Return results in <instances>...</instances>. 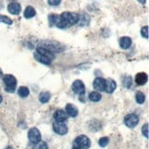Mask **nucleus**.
Instances as JSON below:
<instances>
[{
  "mask_svg": "<svg viewBox=\"0 0 149 149\" xmlns=\"http://www.w3.org/2000/svg\"><path fill=\"white\" fill-rule=\"evenodd\" d=\"M79 21V15L74 12H69V11H65L63 12L59 16V21L56 24V27L60 29H65L69 26H73L77 24Z\"/></svg>",
  "mask_w": 149,
  "mask_h": 149,
  "instance_id": "1",
  "label": "nucleus"
},
{
  "mask_svg": "<svg viewBox=\"0 0 149 149\" xmlns=\"http://www.w3.org/2000/svg\"><path fill=\"white\" fill-rule=\"evenodd\" d=\"M39 46L45 50H48L51 53H54V54L61 53L62 51L65 50V47L63 46L61 43H59L58 42H54V41H43L39 43Z\"/></svg>",
  "mask_w": 149,
  "mask_h": 149,
  "instance_id": "2",
  "label": "nucleus"
},
{
  "mask_svg": "<svg viewBox=\"0 0 149 149\" xmlns=\"http://www.w3.org/2000/svg\"><path fill=\"white\" fill-rule=\"evenodd\" d=\"M3 82L5 84L6 90L8 92L13 93L17 87V79L12 74H5L3 77Z\"/></svg>",
  "mask_w": 149,
  "mask_h": 149,
  "instance_id": "3",
  "label": "nucleus"
},
{
  "mask_svg": "<svg viewBox=\"0 0 149 149\" xmlns=\"http://www.w3.org/2000/svg\"><path fill=\"white\" fill-rule=\"evenodd\" d=\"M74 147L79 149H88L90 147V140L87 135H79L74 141Z\"/></svg>",
  "mask_w": 149,
  "mask_h": 149,
  "instance_id": "4",
  "label": "nucleus"
},
{
  "mask_svg": "<svg viewBox=\"0 0 149 149\" xmlns=\"http://www.w3.org/2000/svg\"><path fill=\"white\" fill-rule=\"evenodd\" d=\"M124 123L129 128H134L139 123V117L134 113L127 114L124 117Z\"/></svg>",
  "mask_w": 149,
  "mask_h": 149,
  "instance_id": "5",
  "label": "nucleus"
},
{
  "mask_svg": "<svg viewBox=\"0 0 149 149\" xmlns=\"http://www.w3.org/2000/svg\"><path fill=\"white\" fill-rule=\"evenodd\" d=\"M28 136L32 144H38L42 140V134L37 128H31L28 133Z\"/></svg>",
  "mask_w": 149,
  "mask_h": 149,
  "instance_id": "6",
  "label": "nucleus"
},
{
  "mask_svg": "<svg viewBox=\"0 0 149 149\" xmlns=\"http://www.w3.org/2000/svg\"><path fill=\"white\" fill-rule=\"evenodd\" d=\"M72 89L74 93L77 94V95H80L81 97L84 96L85 91H86L85 85L81 80H76V81H74L72 85Z\"/></svg>",
  "mask_w": 149,
  "mask_h": 149,
  "instance_id": "7",
  "label": "nucleus"
},
{
  "mask_svg": "<svg viewBox=\"0 0 149 149\" xmlns=\"http://www.w3.org/2000/svg\"><path fill=\"white\" fill-rule=\"evenodd\" d=\"M53 129L56 134H58L60 135H65L67 134L68 128L67 126L64 123H57L55 122L53 124Z\"/></svg>",
  "mask_w": 149,
  "mask_h": 149,
  "instance_id": "8",
  "label": "nucleus"
},
{
  "mask_svg": "<svg viewBox=\"0 0 149 149\" xmlns=\"http://www.w3.org/2000/svg\"><path fill=\"white\" fill-rule=\"evenodd\" d=\"M106 86V79L102 77H97L93 82V87L98 91H104Z\"/></svg>",
  "mask_w": 149,
  "mask_h": 149,
  "instance_id": "9",
  "label": "nucleus"
},
{
  "mask_svg": "<svg viewBox=\"0 0 149 149\" xmlns=\"http://www.w3.org/2000/svg\"><path fill=\"white\" fill-rule=\"evenodd\" d=\"M67 114L65 111L63 110H57L54 113V119L55 120V122L57 123H64L67 120Z\"/></svg>",
  "mask_w": 149,
  "mask_h": 149,
  "instance_id": "10",
  "label": "nucleus"
},
{
  "mask_svg": "<svg viewBox=\"0 0 149 149\" xmlns=\"http://www.w3.org/2000/svg\"><path fill=\"white\" fill-rule=\"evenodd\" d=\"M8 12L12 15H19L21 11V6L19 3H16V2L10 3L8 6Z\"/></svg>",
  "mask_w": 149,
  "mask_h": 149,
  "instance_id": "11",
  "label": "nucleus"
},
{
  "mask_svg": "<svg viewBox=\"0 0 149 149\" xmlns=\"http://www.w3.org/2000/svg\"><path fill=\"white\" fill-rule=\"evenodd\" d=\"M117 84L114 81L113 79L109 78L108 80H106V86H105V91L109 94H111L114 92V90L116 89Z\"/></svg>",
  "mask_w": 149,
  "mask_h": 149,
  "instance_id": "12",
  "label": "nucleus"
},
{
  "mask_svg": "<svg viewBox=\"0 0 149 149\" xmlns=\"http://www.w3.org/2000/svg\"><path fill=\"white\" fill-rule=\"evenodd\" d=\"M65 112L68 116H70V117H77L78 115V110H77V108L74 106V104H67L66 107H65Z\"/></svg>",
  "mask_w": 149,
  "mask_h": 149,
  "instance_id": "13",
  "label": "nucleus"
},
{
  "mask_svg": "<svg viewBox=\"0 0 149 149\" xmlns=\"http://www.w3.org/2000/svg\"><path fill=\"white\" fill-rule=\"evenodd\" d=\"M34 57H35V59L38 62L42 63V64H44V65H51L52 61H53V60H51L50 58H48L47 56L40 54V53H38V52H35V53H34Z\"/></svg>",
  "mask_w": 149,
  "mask_h": 149,
  "instance_id": "14",
  "label": "nucleus"
},
{
  "mask_svg": "<svg viewBox=\"0 0 149 149\" xmlns=\"http://www.w3.org/2000/svg\"><path fill=\"white\" fill-rule=\"evenodd\" d=\"M147 80H148V77H147V74L144 72L138 73L135 77V83L139 86L145 85L147 82Z\"/></svg>",
  "mask_w": 149,
  "mask_h": 149,
  "instance_id": "15",
  "label": "nucleus"
},
{
  "mask_svg": "<svg viewBox=\"0 0 149 149\" xmlns=\"http://www.w3.org/2000/svg\"><path fill=\"white\" fill-rule=\"evenodd\" d=\"M119 43H120V46H121L123 49L126 50L131 47L132 45V39L130 37H122L121 39H120L119 41Z\"/></svg>",
  "mask_w": 149,
  "mask_h": 149,
  "instance_id": "16",
  "label": "nucleus"
},
{
  "mask_svg": "<svg viewBox=\"0 0 149 149\" xmlns=\"http://www.w3.org/2000/svg\"><path fill=\"white\" fill-rule=\"evenodd\" d=\"M36 52H38V53L42 54H43V55H45V56H47L48 58H50L51 60H54V57H55V55H54V53H51L50 51L45 50V49H43V48H42V47H40V46L37 47Z\"/></svg>",
  "mask_w": 149,
  "mask_h": 149,
  "instance_id": "17",
  "label": "nucleus"
},
{
  "mask_svg": "<svg viewBox=\"0 0 149 149\" xmlns=\"http://www.w3.org/2000/svg\"><path fill=\"white\" fill-rule=\"evenodd\" d=\"M35 15H36V11L32 7L29 6V7L26 8L25 11H24V17L26 19H31Z\"/></svg>",
  "mask_w": 149,
  "mask_h": 149,
  "instance_id": "18",
  "label": "nucleus"
},
{
  "mask_svg": "<svg viewBox=\"0 0 149 149\" xmlns=\"http://www.w3.org/2000/svg\"><path fill=\"white\" fill-rule=\"evenodd\" d=\"M48 20L50 26H56V24L59 21V15L57 14H50L48 17Z\"/></svg>",
  "mask_w": 149,
  "mask_h": 149,
  "instance_id": "19",
  "label": "nucleus"
},
{
  "mask_svg": "<svg viewBox=\"0 0 149 149\" xmlns=\"http://www.w3.org/2000/svg\"><path fill=\"white\" fill-rule=\"evenodd\" d=\"M88 98L91 101L93 102H98L101 100V95L99 93V92H96V91H93V92H91L88 96Z\"/></svg>",
  "mask_w": 149,
  "mask_h": 149,
  "instance_id": "20",
  "label": "nucleus"
},
{
  "mask_svg": "<svg viewBox=\"0 0 149 149\" xmlns=\"http://www.w3.org/2000/svg\"><path fill=\"white\" fill-rule=\"evenodd\" d=\"M18 93H19V96L21 97V98H26V97L29 96L30 94V90L27 87H20L18 90Z\"/></svg>",
  "mask_w": 149,
  "mask_h": 149,
  "instance_id": "21",
  "label": "nucleus"
},
{
  "mask_svg": "<svg viewBox=\"0 0 149 149\" xmlns=\"http://www.w3.org/2000/svg\"><path fill=\"white\" fill-rule=\"evenodd\" d=\"M51 99V94L49 92H42L41 93V95H40V101H41L42 103H47Z\"/></svg>",
  "mask_w": 149,
  "mask_h": 149,
  "instance_id": "22",
  "label": "nucleus"
},
{
  "mask_svg": "<svg viewBox=\"0 0 149 149\" xmlns=\"http://www.w3.org/2000/svg\"><path fill=\"white\" fill-rule=\"evenodd\" d=\"M135 100L137 101V103H139V104H143V103L145 102L146 100V95L141 92V91H138V92L136 93L135 95Z\"/></svg>",
  "mask_w": 149,
  "mask_h": 149,
  "instance_id": "23",
  "label": "nucleus"
},
{
  "mask_svg": "<svg viewBox=\"0 0 149 149\" xmlns=\"http://www.w3.org/2000/svg\"><path fill=\"white\" fill-rule=\"evenodd\" d=\"M0 22H2V23H6V24H8V25H11V24L13 23L12 19H9L8 17L1 15V14H0Z\"/></svg>",
  "mask_w": 149,
  "mask_h": 149,
  "instance_id": "24",
  "label": "nucleus"
},
{
  "mask_svg": "<svg viewBox=\"0 0 149 149\" xmlns=\"http://www.w3.org/2000/svg\"><path fill=\"white\" fill-rule=\"evenodd\" d=\"M109 142H110V139H109L108 137H102V138H100L99 141V145L101 147H105L108 146Z\"/></svg>",
  "mask_w": 149,
  "mask_h": 149,
  "instance_id": "25",
  "label": "nucleus"
},
{
  "mask_svg": "<svg viewBox=\"0 0 149 149\" xmlns=\"http://www.w3.org/2000/svg\"><path fill=\"white\" fill-rule=\"evenodd\" d=\"M141 35L146 39H148V26H145V27L142 28Z\"/></svg>",
  "mask_w": 149,
  "mask_h": 149,
  "instance_id": "26",
  "label": "nucleus"
},
{
  "mask_svg": "<svg viewBox=\"0 0 149 149\" xmlns=\"http://www.w3.org/2000/svg\"><path fill=\"white\" fill-rule=\"evenodd\" d=\"M142 133L143 134H144V136H146V138H148V134H149V132H148V123H146L143 125V127H142Z\"/></svg>",
  "mask_w": 149,
  "mask_h": 149,
  "instance_id": "27",
  "label": "nucleus"
},
{
  "mask_svg": "<svg viewBox=\"0 0 149 149\" xmlns=\"http://www.w3.org/2000/svg\"><path fill=\"white\" fill-rule=\"evenodd\" d=\"M124 86L126 88H130L132 86V77H126L124 78V82H123Z\"/></svg>",
  "mask_w": 149,
  "mask_h": 149,
  "instance_id": "28",
  "label": "nucleus"
},
{
  "mask_svg": "<svg viewBox=\"0 0 149 149\" xmlns=\"http://www.w3.org/2000/svg\"><path fill=\"white\" fill-rule=\"evenodd\" d=\"M36 149H48V146L45 142H40V144L37 146Z\"/></svg>",
  "mask_w": 149,
  "mask_h": 149,
  "instance_id": "29",
  "label": "nucleus"
},
{
  "mask_svg": "<svg viewBox=\"0 0 149 149\" xmlns=\"http://www.w3.org/2000/svg\"><path fill=\"white\" fill-rule=\"evenodd\" d=\"M62 0H48V4L51 6H58Z\"/></svg>",
  "mask_w": 149,
  "mask_h": 149,
  "instance_id": "30",
  "label": "nucleus"
},
{
  "mask_svg": "<svg viewBox=\"0 0 149 149\" xmlns=\"http://www.w3.org/2000/svg\"><path fill=\"white\" fill-rule=\"evenodd\" d=\"M138 1H139L141 4H145V3H146V0H138Z\"/></svg>",
  "mask_w": 149,
  "mask_h": 149,
  "instance_id": "31",
  "label": "nucleus"
},
{
  "mask_svg": "<svg viewBox=\"0 0 149 149\" xmlns=\"http://www.w3.org/2000/svg\"><path fill=\"white\" fill-rule=\"evenodd\" d=\"M2 100H3V98H2V96H1V95H0V103H1V102H2Z\"/></svg>",
  "mask_w": 149,
  "mask_h": 149,
  "instance_id": "32",
  "label": "nucleus"
},
{
  "mask_svg": "<svg viewBox=\"0 0 149 149\" xmlns=\"http://www.w3.org/2000/svg\"><path fill=\"white\" fill-rule=\"evenodd\" d=\"M1 76H2V70L0 69V77H1Z\"/></svg>",
  "mask_w": 149,
  "mask_h": 149,
  "instance_id": "33",
  "label": "nucleus"
},
{
  "mask_svg": "<svg viewBox=\"0 0 149 149\" xmlns=\"http://www.w3.org/2000/svg\"><path fill=\"white\" fill-rule=\"evenodd\" d=\"M73 149H79V148H77V147H74Z\"/></svg>",
  "mask_w": 149,
  "mask_h": 149,
  "instance_id": "34",
  "label": "nucleus"
}]
</instances>
